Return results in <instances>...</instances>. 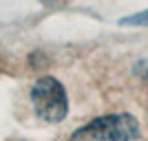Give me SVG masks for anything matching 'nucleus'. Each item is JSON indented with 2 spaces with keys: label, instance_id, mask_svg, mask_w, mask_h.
Returning a JSON list of instances; mask_svg holds the SVG:
<instances>
[{
  "label": "nucleus",
  "instance_id": "7ed1b4c3",
  "mask_svg": "<svg viewBox=\"0 0 148 141\" xmlns=\"http://www.w3.org/2000/svg\"><path fill=\"white\" fill-rule=\"evenodd\" d=\"M122 25H148V11H142V13H135V16L124 18Z\"/></svg>",
  "mask_w": 148,
  "mask_h": 141
},
{
  "label": "nucleus",
  "instance_id": "f03ea898",
  "mask_svg": "<svg viewBox=\"0 0 148 141\" xmlns=\"http://www.w3.org/2000/svg\"><path fill=\"white\" fill-rule=\"evenodd\" d=\"M31 101H33V108H36L38 117L44 119V121H51V123L62 121L64 115H66V108H69L64 86L51 75H44L33 84Z\"/></svg>",
  "mask_w": 148,
  "mask_h": 141
},
{
  "label": "nucleus",
  "instance_id": "f257e3e1",
  "mask_svg": "<svg viewBox=\"0 0 148 141\" xmlns=\"http://www.w3.org/2000/svg\"><path fill=\"white\" fill-rule=\"evenodd\" d=\"M139 121L128 112H115L93 119L71 135V141H137Z\"/></svg>",
  "mask_w": 148,
  "mask_h": 141
}]
</instances>
